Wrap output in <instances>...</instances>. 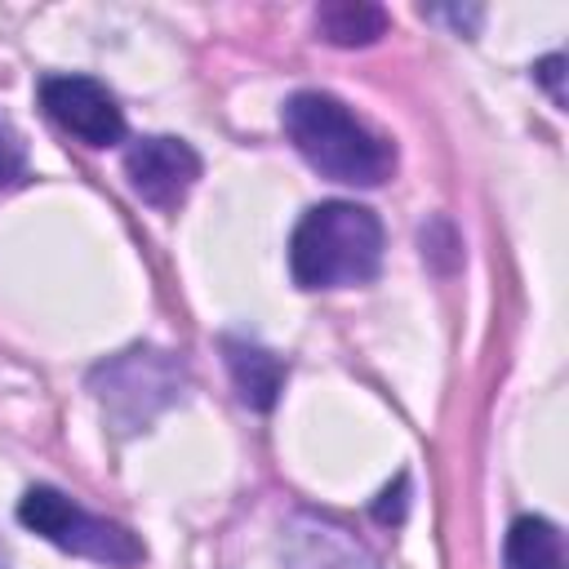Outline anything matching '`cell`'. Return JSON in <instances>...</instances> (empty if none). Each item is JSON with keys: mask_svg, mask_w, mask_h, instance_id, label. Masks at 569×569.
<instances>
[{"mask_svg": "<svg viewBox=\"0 0 569 569\" xmlns=\"http://www.w3.org/2000/svg\"><path fill=\"white\" fill-rule=\"evenodd\" d=\"M280 124L298 156L347 187H378L396 173V147L373 133L342 98L320 93V89H298L280 107Z\"/></svg>", "mask_w": 569, "mask_h": 569, "instance_id": "1", "label": "cell"}, {"mask_svg": "<svg viewBox=\"0 0 569 569\" xmlns=\"http://www.w3.org/2000/svg\"><path fill=\"white\" fill-rule=\"evenodd\" d=\"M382 267V222L351 200L311 204L289 236V276L298 289L369 284Z\"/></svg>", "mask_w": 569, "mask_h": 569, "instance_id": "2", "label": "cell"}, {"mask_svg": "<svg viewBox=\"0 0 569 569\" xmlns=\"http://www.w3.org/2000/svg\"><path fill=\"white\" fill-rule=\"evenodd\" d=\"M222 351H227V369H231V382H236V396L267 413L284 387V360L271 356L267 347L258 342H244V338H222Z\"/></svg>", "mask_w": 569, "mask_h": 569, "instance_id": "8", "label": "cell"}, {"mask_svg": "<svg viewBox=\"0 0 569 569\" xmlns=\"http://www.w3.org/2000/svg\"><path fill=\"white\" fill-rule=\"evenodd\" d=\"M178 387H182V365L169 351H151V347L120 351L116 360L93 369V391L102 409L120 422V431L147 427L169 400H178Z\"/></svg>", "mask_w": 569, "mask_h": 569, "instance_id": "4", "label": "cell"}, {"mask_svg": "<svg viewBox=\"0 0 569 569\" xmlns=\"http://www.w3.org/2000/svg\"><path fill=\"white\" fill-rule=\"evenodd\" d=\"M284 569H378V556L333 516L293 511L280 529Z\"/></svg>", "mask_w": 569, "mask_h": 569, "instance_id": "7", "label": "cell"}, {"mask_svg": "<svg viewBox=\"0 0 569 569\" xmlns=\"http://www.w3.org/2000/svg\"><path fill=\"white\" fill-rule=\"evenodd\" d=\"M124 178L133 187V196L151 209H178L187 200V191L196 187L200 178V156L182 142V138H169V133H156V138H138L129 151H124Z\"/></svg>", "mask_w": 569, "mask_h": 569, "instance_id": "6", "label": "cell"}, {"mask_svg": "<svg viewBox=\"0 0 569 569\" xmlns=\"http://www.w3.org/2000/svg\"><path fill=\"white\" fill-rule=\"evenodd\" d=\"M40 107L84 147H111L124 138V111L93 76H44Z\"/></svg>", "mask_w": 569, "mask_h": 569, "instance_id": "5", "label": "cell"}, {"mask_svg": "<svg viewBox=\"0 0 569 569\" xmlns=\"http://www.w3.org/2000/svg\"><path fill=\"white\" fill-rule=\"evenodd\" d=\"M507 569H565V538L547 516H520L502 542Z\"/></svg>", "mask_w": 569, "mask_h": 569, "instance_id": "9", "label": "cell"}, {"mask_svg": "<svg viewBox=\"0 0 569 569\" xmlns=\"http://www.w3.org/2000/svg\"><path fill=\"white\" fill-rule=\"evenodd\" d=\"M560 71H565V58H560V53H551V58H542V62L533 67V76H538V80L551 89V98H556V102H565V89H560Z\"/></svg>", "mask_w": 569, "mask_h": 569, "instance_id": "13", "label": "cell"}, {"mask_svg": "<svg viewBox=\"0 0 569 569\" xmlns=\"http://www.w3.org/2000/svg\"><path fill=\"white\" fill-rule=\"evenodd\" d=\"M405 507H409V476H396V480L378 493L373 520H378V525H400V520H405Z\"/></svg>", "mask_w": 569, "mask_h": 569, "instance_id": "12", "label": "cell"}, {"mask_svg": "<svg viewBox=\"0 0 569 569\" xmlns=\"http://www.w3.org/2000/svg\"><path fill=\"white\" fill-rule=\"evenodd\" d=\"M22 173H27V142L13 129V120L0 116V187L22 182Z\"/></svg>", "mask_w": 569, "mask_h": 569, "instance_id": "11", "label": "cell"}, {"mask_svg": "<svg viewBox=\"0 0 569 569\" xmlns=\"http://www.w3.org/2000/svg\"><path fill=\"white\" fill-rule=\"evenodd\" d=\"M316 31H320V40L342 44V49L373 44L378 36H387V9L365 4V0H329L316 9Z\"/></svg>", "mask_w": 569, "mask_h": 569, "instance_id": "10", "label": "cell"}, {"mask_svg": "<svg viewBox=\"0 0 569 569\" xmlns=\"http://www.w3.org/2000/svg\"><path fill=\"white\" fill-rule=\"evenodd\" d=\"M0 569H9V551H4V542H0Z\"/></svg>", "mask_w": 569, "mask_h": 569, "instance_id": "14", "label": "cell"}, {"mask_svg": "<svg viewBox=\"0 0 569 569\" xmlns=\"http://www.w3.org/2000/svg\"><path fill=\"white\" fill-rule=\"evenodd\" d=\"M18 520L27 529H36L40 538H49L53 547L71 551V556H89V560L120 565V569L142 560V542L124 525L84 511L80 502H71L53 485H31L22 493V502H18Z\"/></svg>", "mask_w": 569, "mask_h": 569, "instance_id": "3", "label": "cell"}]
</instances>
